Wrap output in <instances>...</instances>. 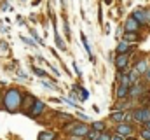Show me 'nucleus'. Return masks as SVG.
<instances>
[{"mask_svg": "<svg viewBox=\"0 0 150 140\" xmlns=\"http://www.w3.org/2000/svg\"><path fill=\"white\" fill-rule=\"evenodd\" d=\"M74 69H75V72H77V75H80V70H79V67H77V63H74Z\"/></svg>", "mask_w": 150, "mask_h": 140, "instance_id": "obj_27", "label": "nucleus"}, {"mask_svg": "<svg viewBox=\"0 0 150 140\" xmlns=\"http://www.w3.org/2000/svg\"><path fill=\"white\" fill-rule=\"evenodd\" d=\"M142 104H143V107L149 105L150 104V96H145V95H143V96H142Z\"/></svg>", "mask_w": 150, "mask_h": 140, "instance_id": "obj_23", "label": "nucleus"}, {"mask_svg": "<svg viewBox=\"0 0 150 140\" xmlns=\"http://www.w3.org/2000/svg\"><path fill=\"white\" fill-rule=\"evenodd\" d=\"M70 140H82V139H80V137H72Z\"/></svg>", "mask_w": 150, "mask_h": 140, "instance_id": "obj_29", "label": "nucleus"}, {"mask_svg": "<svg viewBox=\"0 0 150 140\" xmlns=\"http://www.w3.org/2000/svg\"><path fill=\"white\" fill-rule=\"evenodd\" d=\"M138 26H140V23H138L133 16L126 21V32H138Z\"/></svg>", "mask_w": 150, "mask_h": 140, "instance_id": "obj_7", "label": "nucleus"}, {"mask_svg": "<svg viewBox=\"0 0 150 140\" xmlns=\"http://www.w3.org/2000/svg\"><path fill=\"white\" fill-rule=\"evenodd\" d=\"M129 51H131V44H129V42L120 40V42L117 44V53H119V54H126V53H129Z\"/></svg>", "mask_w": 150, "mask_h": 140, "instance_id": "obj_8", "label": "nucleus"}, {"mask_svg": "<svg viewBox=\"0 0 150 140\" xmlns=\"http://www.w3.org/2000/svg\"><path fill=\"white\" fill-rule=\"evenodd\" d=\"M54 139H56V135L52 131H42L38 135V140H54Z\"/></svg>", "mask_w": 150, "mask_h": 140, "instance_id": "obj_14", "label": "nucleus"}, {"mask_svg": "<svg viewBox=\"0 0 150 140\" xmlns=\"http://www.w3.org/2000/svg\"><path fill=\"white\" fill-rule=\"evenodd\" d=\"M80 39H82V44H84V49H86V53L89 54V58L93 60V53H91V46H89V42H87V39H86V35L82 34L80 35Z\"/></svg>", "mask_w": 150, "mask_h": 140, "instance_id": "obj_13", "label": "nucleus"}, {"mask_svg": "<svg viewBox=\"0 0 150 140\" xmlns=\"http://www.w3.org/2000/svg\"><path fill=\"white\" fill-rule=\"evenodd\" d=\"M117 133L122 135V137H131V135H133V126H129V124H126V123H120V124L117 126Z\"/></svg>", "mask_w": 150, "mask_h": 140, "instance_id": "obj_6", "label": "nucleus"}, {"mask_svg": "<svg viewBox=\"0 0 150 140\" xmlns=\"http://www.w3.org/2000/svg\"><path fill=\"white\" fill-rule=\"evenodd\" d=\"M133 18L140 23V25H147L149 21H147V11H143V9H136L134 12H133Z\"/></svg>", "mask_w": 150, "mask_h": 140, "instance_id": "obj_5", "label": "nucleus"}, {"mask_svg": "<svg viewBox=\"0 0 150 140\" xmlns=\"http://www.w3.org/2000/svg\"><path fill=\"white\" fill-rule=\"evenodd\" d=\"M45 88H49V89H52V91H58V86H54V82H51V81H44L42 82Z\"/></svg>", "mask_w": 150, "mask_h": 140, "instance_id": "obj_18", "label": "nucleus"}, {"mask_svg": "<svg viewBox=\"0 0 150 140\" xmlns=\"http://www.w3.org/2000/svg\"><path fill=\"white\" fill-rule=\"evenodd\" d=\"M21 102H23V98H21V93L18 89H9L4 95V107L9 112H14L16 109H19L21 107Z\"/></svg>", "mask_w": 150, "mask_h": 140, "instance_id": "obj_1", "label": "nucleus"}, {"mask_svg": "<svg viewBox=\"0 0 150 140\" xmlns=\"http://www.w3.org/2000/svg\"><path fill=\"white\" fill-rule=\"evenodd\" d=\"M127 61H129V53H126V54H119V56H117V60H115V67H117V70H120V74H124V69H126Z\"/></svg>", "mask_w": 150, "mask_h": 140, "instance_id": "obj_4", "label": "nucleus"}, {"mask_svg": "<svg viewBox=\"0 0 150 140\" xmlns=\"http://www.w3.org/2000/svg\"><path fill=\"white\" fill-rule=\"evenodd\" d=\"M30 32H32V35H33V39H35V40H37L38 44H42V39H40V37H38V35H37V32H35V30H33V28H30Z\"/></svg>", "mask_w": 150, "mask_h": 140, "instance_id": "obj_22", "label": "nucleus"}, {"mask_svg": "<svg viewBox=\"0 0 150 140\" xmlns=\"http://www.w3.org/2000/svg\"><path fill=\"white\" fill-rule=\"evenodd\" d=\"M131 89H129V86H124V84H120V88L117 89V98H124L127 93H129Z\"/></svg>", "mask_w": 150, "mask_h": 140, "instance_id": "obj_12", "label": "nucleus"}, {"mask_svg": "<svg viewBox=\"0 0 150 140\" xmlns=\"http://www.w3.org/2000/svg\"><path fill=\"white\" fill-rule=\"evenodd\" d=\"M149 69L150 67H149V61H147V60H142V61L136 65V72H138L140 75H143V74L147 75V74H149Z\"/></svg>", "mask_w": 150, "mask_h": 140, "instance_id": "obj_9", "label": "nucleus"}, {"mask_svg": "<svg viewBox=\"0 0 150 140\" xmlns=\"http://www.w3.org/2000/svg\"><path fill=\"white\" fill-rule=\"evenodd\" d=\"M147 79L150 81V69H149V74H147Z\"/></svg>", "mask_w": 150, "mask_h": 140, "instance_id": "obj_31", "label": "nucleus"}, {"mask_svg": "<svg viewBox=\"0 0 150 140\" xmlns=\"http://www.w3.org/2000/svg\"><path fill=\"white\" fill-rule=\"evenodd\" d=\"M112 140H124V137H122V135H119V133H117V135H115V137H112Z\"/></svg>", "mask_w": 150, "mask_h": 140, "instance_id": "obj_26", "label": "nucleus"}, {"mask_svg": "<svg viewBox=\"0 0 150 140\" xmlns=\"http://www.w3.org/2000/svg\"><path fill=\"white\" fill-rule=\"evenodd\" d=\"M103 128H105V124L101 123V121H96V123H93V130H96V131H103Z\"/></svg>", "mask_w": 150, "mask_h": 140, "instance_id": "obj_17", "label": "nucleus"}, {"mask_svg": "<svg viewBox=\"0 0 150 140\" xmlns=\"http://www.w3.org/2000/svg\"><path fill=\"white\" fill-rule=\"evenodd\" d=\"M138 39H140V37H138V34H136V32H126L122 40H126V42L133 44V42H138Z\"/></svg>", "mask_w": 150, "mask_h": 140, "instance_id": "obj_11", "label": "nucleus"}, {"mask_svg": "<svg viewBox=\"0 0 150 140\" xmlns=\"http://www.w3.org/2000/svg\"><path fill=\"white\" fill-rule=\"evenodd\" d=\"M145 128H147V130H150V121L147 123V124H145Z\"/></svg>", "mask_w": 150, "mask_h": 140, "instance_id": "obj_30", "label": "nucleus"}, {"mask_svg": "<svg viewBox=\"0 0 150 140\" xmlns=\"http://www.w3.org/2000/svg\"><path fill=\"white\" fill-rule=\"evenodd\" d=\"M133 119L138 121V123H149L150 121V109L149 107H142V109H136L133 112Z\"/></svg>", "mask_w": 150, "mask_h": 140, "instance_id": "obj_2", "label": "nucleus"}, {"mask_svg": "<svg viewBox=\"0 0 150 140\" xmlns=\"http://www.w3.org/2000/svg\"><path fill=\"white\" fill-rule=\"evenodd\" d=\"M142 139L150 140V130H147V128H143V130H142Z\"/></svg>", "mask_w": 150, "mask_h": 140, "instance_id": "obj_20", "label": "nucleus"}, {"mask_svg": "<svg viewBox=\"0 0 150 140\" xmlns=\"http://www.w3.org/2000/svg\"><path fill=\"white\" fill-rule=\"evenodd\" d=\"M72 126H74V128H70L72 137H86V135L91 131V128H89L87 124H84V123H75Z\"/></svg>", "mask_w": 150, "mask_h": 140, "instance_id": "obj_3", "label": "nucleus"}, {"mask_svg": "<svg viewBox=\"0 0 150 140\" xmlns=\"http://www.w3.org/2000/svg\"><path fill=\"white\" fill-rule=\"evenodd\" d=\"M110 119H112V121H122V119H126V114H124L122 110H115L112 116H110Z\"/></svg>", "mask_w": 150, "mask_h": 140, "instance_id": "obj_15", "label": "nucleus"}, {"mask_svg": "<svg viewBox=\"0 0 150 140\" xmlns=\"http://www.w3.org/2000/svg\"><path fill=\"white\" fill-rule=\"evenodd\" d=\"M100 135H101L100 131H96V130H93V128H91V131L86 135V140H98V139H100Z\"/></svg>", "mask_w": 150, "mask_h": 140, "instance_id": "obj_16", "label": "nucleus"}, {"mask_svg": "<svg viewBox=\"0 0 150 140\" xmlns=\"http://www.w3.org/2000/svg\"><path fill=\"white\" fill-rule=\"evenodd\" d=\"M44 107H45V105L42 104V102H38V100H35V104L32 105V109H30V114H32V116H38V114H42Z\"/></svg>", "mask_w": 150, "mask_h": 140, "instance_id": "obj_10", "label": "nucleus"}, {"mask_svg": "<svg viewBox=\"0 0 150 140\" xmlns=\"http://www.w3.org/2000/svg\"><path fill=\"white\" fill-rule=\"evenodd\" d=\"M79 91H80V100L84 102V100H87V96H89V93L84 89V88H79Z\"/></svg>", "mask_w": 150, "mask_h": 140, "instance_id": "obj_19", "label": "nucleus"}, {"mask_svg": "<svg viewBox=\"0 0 150 140\" xmlns=\"http://www.w3.org/2000/svg\"><path fill=\"white\" fill-rule=\"evenodd\" d=\"M33 74H37L38 77H44V75H45V72L42 69H37V67H33Z\"/></svg>", "mask_w": 150, "mask_h": 140, "instance_id": "obj_21", "label": "nucleus"}, {"mask_svg": "<svg viewBox=\"0 0 150 140\" xmlns=\"http://www.w3.org/2000/svg\"><path fill=\"white\" fill-rule=\"evenodd\" d=\"M21 40H23V42H26V44H30V46H35V44H33V42H32L28 37H21Z\"/></svg>", "mask_w": 150, "mask_h": 140, "instance_id": "obj_25", "label": "nucleus"}, {"mask_svg": "<svg viewBox=\"0 0 150 140\" xmlns=\"http://www.w3.org/2000/svg\"><path fill=\"white\" fill-rule=\"evenodd\" d=\"M2 98H4V96H2V95H0V100H2Z\"/></svg>", "mask_w": 150, "mask_h": 140, "instance_id": "obj_32", "label": "nucleus"}, {"mask_svg": "<svg viewBox=\"0 0 150 140\" xmlns=\"http://www.w3.org/2000/svg\"><path fill=\"white\" fill-rule=\"evenodd\" d=\"M147 21H149V25H150V9H147Z\"/></svg>", "mask_w": 150, "mask_h": 140, "instance_id": "obj_28", "label": "nucleus"}, {"mask_svg": "<svg viewBox=\"0 0 150 140\" xmlns=\"http://www.w3.org/2000/svg\"><path fill=\"white\" fill-rule=\"evenodd\" d=\"M98 140H112V137H110L108 133H101V135H100V139H98Z\"/></svg>", "mask_w": 150, "mask_h": 140, "instance_id": "obj_24", "label": "nucleus"}]
</instances>
